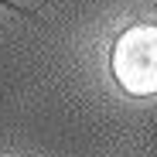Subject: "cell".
<instances>
[{"label":"cell","instance_id":"cell-1","mask_svg":"<svg viewBox=\"0 0 157 157\" xmlns=\"http://www.w3.org/2000/svg\"><path fill=\"white\" fill-rule=\"evenodd\" d=\"M109 68L126 96H157V24L137 21L109 51Z\"/></svg>","mask_w":157,"mask_h":157},{"label":"cell","instance_id":"cell-2","mask_svg":"<svg viewBox=\"0 0 157 157\" xmlns=\"http://www.w3.org/2000/svg\"><path fill=\"white\" fill-rule=\"evenodd\" d=\"M0 7H4V10H14V14H31L28 7H21V4H14V0H0Z\"/></svg>","mask_w":157,"mask_h":157}]
</instances>
